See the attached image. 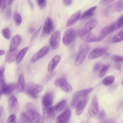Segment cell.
Instances as JSON below:
<instances>
[{
	"instance_id": "cell-1",
	"label": "cell",
	"mask_w": 123,
	"mask_h": 123,
	"mask_svg": "<svg viewBox=\"0 0 123 123\" xmlns=\"http://www.w3.org/2000/svg\"><path fill=\"white\" fill-rule=\"evenodd\" d=\"M43 89L42 85L31 82H27L25 85V88L26 93L34 98H37V94L42 92Z\"/></svg>"
},
{
	"instance_id": "cell-2",
	"label": "cell",
	"mask_w": 123,
	"mask_h": 123,
	"mask_svg": "<svg viewBox=\"0 0 123 123\" xmlns=\"http://www.w3.org/2000/svg\"><path fill=\"white\" fill-rule=\"evenodd\" d=\"M89 45L86 43L80 45L77 57L75 60L74 64L76 66L80 65L84 60L90 50Z\"/></svg>"
},
{
	"instance_id": "cell-3",
	"label": "cell",
	"mask_w": 123,
	"mask_h": 123,
	"mask_svg": "<svg viewBox=\"0 0 123 123\" xmlns=\"http://www.w3.org/2000/svg\"><path fill=\"white\" fill-rule=\"evenodd\" d=\"M76 37V32L74 29L70 28L67 30L63 34V43L66 46L68 45L74 40Z\"/></svg>"
},
{
	"instance_id": "cell-4",
	"label": "cell",
	"mask_w": 123,
	"mask_h": 123,
	"mask_svg": "<svg viewBox=\"0 0 123 123\" xmlns=\"http://www.w3.org/2000/svg\"><path fill=\"white\" fill-rule=\"evenodd\" d=\"M25 115L32 123H43V117L37 112L32 111H27L24 113Z\"/></svg>"
},
{
	"instance_id": "cell-5",
	"label": "cell",
	"mask_w": 123,
	"mask_h": 123,
	"mask_svg": "<svg viewBox=\"0 0 123 123\" xmlns=\"http://www.w3.org/2000/svg\"><path fill=\"white\" fill-rule=\"evenodd\" d=\"M54 84L55 86L60 87L61 89L64 92L69 93L72 90V86L64 78H61L57 79L55 81Z\"/></svg>"
},
{
	"instance_id": "cell-6",
	"label": "cell",
	"mask_w": 123,
	"mask_h": 123,
	"mask_svg": "<svg viewBox=\"0 0 123 123\" xmlns=\"http://www.w3.org/2000/svg\"><path fill=\"white\" fill-rule=\"evenodd\" d=\"M43 119L47 123H51L54 120L55 117V112L52 107L48 108H43Z\"/></svg>"
},
{
	"instance_id": "cell-7",
	"label": "cell",
	"mask_w": 123,
	"mask_h": 123,
	"mask_svg": "<svg viewBox=\"0 0 123 123\" xmlns=\"http://www.w3.org/2000/svg\"><path fill=\"white\" fill-rule=\"evenodd\" d=\"M116 25L115 23H112L103 29L98 37V42L103 40L108 35L113 31L115 29Z\"/></svg>"
},
{
	"instance_id": "cell-8",
	"label": "cell",
	"mask_w": 123,
	"mask_h": 123,
	"mask_svg": "<svg viewBox=\"0 0 123 123\" xmlns=\"http://www.w3.org/2000/svg\"><path fill=\"white\" fill-rule=\"evenodd\" d=\"M99 111L97 98L96 97H94L93 99L90 107L88 111V113L91 117H95L98 115Z\"/></svg>"
},
{
	"instance_id": "cell-9",
	"label": "cell",
	"mask_w": 123,
	"mask_h": 123,
	"mask_svg": "<svg viewBox=\"0 0 123 123\" xmlns=\"http://www.w3.org/2000/svg\"><path fill=\"white\" fill-rule=\"evenodd\" d=\"M88 99L87 95L82 97L80 99L76 107L75 112L77 115H80L82 113L87 105Z\"/></svg>"
},
{
	"instance_id": "cell-10",
	"label": "cell",
	"mask_w": 123,
	"mask_h": 123,
	"mask_svg": "<svg viewBox=\"0 0 123 123\" xmlns=\"http://www.w3.org/2000/svg\"><path fill=\"white\" fill-rule=\"evenodd\" d=\"M97 23V21L95 19L89 20L80 29V35L90 32L96 26Z\"/></svg>"
},
{
	"instance_id": "cell-11",
	"label": "cell",
	"mask_w": 123,
	"mask_h": 123,
	"mask_svg": "<svg viewBox=\"0 0 123 123\" xmlns=\"http://www.w3.org/2000/svg\"><path fill=\"white\" fill-rule=\"evenodd\" d=\"M107 50V48L106 47H98L96 48L89 53L88 58L90 59L97 58L105 54Z\"/></svg>"
},
{
	"instance_id": "cell-12",
	"label": "cell",
	"mask_w": 123,
	"mask_h": 123,
	"mask_svg": "<svg viewBox=\"0 0 123 123\" xmlns=\"http://www.w3.org/2000/svg\"><path fill=\"white\" fill-rule=\"evenodd\" d=\"M49 49L50 47L48 46L43 47L33 55L31 59V62H34L44 56L48 52Z\"/></svg>"
},
{
	"instance_id": "cell-13",
	"label": "cell",
	"mask_w": 123,
	"mask_h": 123,
	"mask_svg": "<svg viewBox=\"0 0 123 123\" xmlns=\"http://www.w3.org/2000/svg\"><path fill=\"white\" fill-rule=\"evenodd\" d=\"M54 29V25L52 20L49 17L46 19L44 25L43 33L44 34L47 35L50 34Z\"/></svg>"
},
{
	"instance_id": "cell-14",
	"label": "cell",
	"mask_w": 123,
	"mask_h": 123,
	"mask_svg": "<svg viewBox=\"0 0 123 123\" xmlns=\"http://www.w3.org/2000/svg\"><path fill=\"white\" fill-rule=\"evenodd\" d=\"M8 110L10 113H13L18 111L19 105L15 97L13 96L10 97L8 100Z\"/></svg>"
},
{
	"instance_id": "cell-15",
	"label": "cell",
	"mask_w": 123,
	"mask_h": 123,
	"mask_svg": "<svg viewBox=\"0 0 123 123\" xmlns=\"http://www.w3.org/2000/svg\"><path fill=\"white\" fill-rule=\"evenodd\" d=\"M60 33L58 31H55L51 36L50 40V45L53 49H56L60 41Z\"/></svg>"
},
{
	"instance_id": "cell-16",
	"label": "cell",
	"mask_w": 123,
	"mask_h": 123,
	"mask_svg": "<svg viewBox=\"0 0 123 123\" xmlns=\"http://www.w3.org/2000/svg\"><path fill=\"white\" fill-rule=\"evenodd\" d=\"M71 115V112L69 109H67L60 114L57 117L58 123H67L69 121Z\"/></svg>"
},
{
	"instance_id": "cell-17",
	"label": "cell",
	"mask_w": 123,
	"mask_h": 123,
	"mask_svg": "<svg viewBox=\"0 0 123 123\" xmlns=\"http://www.w3.org/2000/svg\"><path fill=\"white\" fill-rule=\"evenodd\" d=\"M80 36L81 39L86 43L98 42V37L90 32Z\"/></svg>"
},
{
	"instance_id": "cell-18",
	"label": "cell",
	"mask_w": 123,
	"mask_h": 123,
	"mask_svg": "<svg viewBox=\"0 0 123 123\" xmlns=\"http://www.w3.org/2000/svg\"><path fill=\"white\" fill-rule=\"evenodd\" d=\"M53 102L52 95L50 93L45 94L42 98V103L43 107L48 108L51 107Z\"/></svg>"
},
{
	"instance_id": "cell-19",
	"label": "cell",
	"mask_w": 123,
	"mask_h": 123,
	"mask_svg": "<svg viewBox=\"0 0 123 123\" xmlns=\"http://www.w3.org/2000/svg\"><path fill=\"white\" fill-rule=\"evenodd\" d=\"M21 37L20 35L16 34L12 38L10 43L9 50L13 51L16 50L21 43Z\"/></svg>"
},
{
	"instance_id": "cell-20",
	"label": "cell",
	"mask_w": 123,
	"mask_h": 123,
	"mask_svg": "<svg viewBox=\"0 0 123 123\" xmlns=\"http://www.w3.org/2000/svg\"><path fill=\"white\" fill-rule=\"evenodd\" d=\"M61 57L59 55H56L49 62L48 65V70L49 73H51L54 71L55 67L60 62Z\"/></svg>"
},
{
	"instance_id": "cell-21",
	"label": "cell",
	"mask_w": 123,
	"mask_h": 123,
	"mask_svg": "<svg viewBox=\"0 0 123 123\" xmlns=\"http://www.w3.org/2000/svg\"><path fill=\"white\" fill-rule=\"evenodd\" d=\"M25 86L24 76L23 74L22 73L19 76L16 85V88L17 92L20 93L23 92L25 90Z\"/></svg>"
},
{
	"instance_id": "cell-22",
	"label": "cell",
	"mask_w": 123,
	"mask_h": 123,
	"mask_svg": "<svg viewBox=\"0 0 123 123\" xmlns=\"http://www.w3.org/2000/svg\"><path fill=\"white\" fill-rule=\"evenodd\" d=\"M18 54V51L16 50L12 51L9 50L6 55L5 59V62L10 63L14 62L16 59Z\"/></svg>"
},
{
	"instance_id": "cell-23",
	"label": "cell",
	"mask_w": 123,
	"mask_h": 123,
	"mask_svg": "<svg viewBox=\"0 0 123 123\" xmlns=\"http://www.w3.org/2000/svg\"><path fill=\"white\" fill-rule=\"evenodd\" d=\"M16 85L15 84L11 83L5 85L0 87V95L9 93L16 88Z\"/></svg>"
},
{
	"instance_id": "cell-24",
	"label": "cell",
	"mask_w": 123,
	"mask_h": 123,
	"mask_svg": "<svg viewBox=\"0 0 123 123\" xmlns=\"http://www.w3.org/2000/svg\"><path fill=\"white\" fill-rule=\"evenodd\" d=\"M81 13L80 11L79 10L72 14L67 21L66 26H70L76 23L79 19Z\"/></svg>"
},
{
	"instance_id": "cell-25",
	"label": "cell",
	"mask_w": 123,
	"mask_h": 123,
	"mask_svg": "<svg viewBox=\"0 0 123 123\" xmlns=\"http://www.w3.org/2000/svg\"><path fill=\"white\" fill-rule=\"evenodd\" d=\"M97 8V6H94L86 10L81 14L79 19H86L90 17L93 15L94 12Z\"/></svg>"
},
{
	"instance_id": "cell-26",
	"label": "cell",
	"mask_w": 123,
	"mask_h": 123,
	"mask_svg": "<svg viewBox=\"0 0 123 123\" xmlns=\"http://www.w3.org/2000/svg\"><path fill=\"white\" fill-rule=\"evenodd\" d=\"M66 103V101L65 100H62L52 107V109L55 113L60 112L63 109Z\"/></svg>"
},
{
	"instance_id": "cell-27",
	"label": "cell",
	"mask_w": 123,
	"mask_h": 123,
	"mask_svg": "<svg viewBox=\"0 0 123 123\" xmlns=\"http://www.w3.org/2000/svg\"><path fill=\"white\" fill-rule=\"evenodd\" d=\"M28 47H27L22 49L18 54L16 59V63L18 64L22 61L28 51Z\"/></svg>"
},
{
	"instance_id": "cell-28",
	"label": "cell",
	"mask_w": 123,
	"mask_h": 123,
	"mask_svg": "<svg viewBox=\"0 0 123 123\" xmlns=\"http://www.w3.org/2000/svg\"><path fill=\"white\" fill-rule=\"evenodd\" d=\"M123 40V30L115 35L112 38V42L113 43H118Z\"/></svg>"
},
{
	"instance_id": "cell-29",
	"label": "cell",
	"mask_w": 123,
	"mask_h": 123,
	"mask_svg": "<svg viewBox=\"0 0 123 123\" xmlns=\"http://www.w3.org/2000/svg\"><path fill=\"white\" fill-rule=\"evenodd\" d=\"M115 79V77L113 75L107 76L103 79L102 83L105 86H108L113 82Z\"/></svg>"
},
{
	"instance_id": "cell-30",
	"label": "cell",
	"mask_w": 123,
	"mask_h": 123,
	"mask_svg": "<svg viewBox=\"0 0 123 123\" xmlns=\"http://www.w3.org/2000/svg\"><path fill=\"white\" fill-rule=\"evenodd\" d=\"M92 88L84 89L76 92L74 94L80 97L87 95V94L91 92L92 90Z\"/></svg>"
},
{
	"instance_id": "cell-31",
	"label": "cell",
	"mask_w": 123,
	"mask_h": 123,
	"mask_svg": "<svg viewBox=\"0 0 123 123\" xmlns=\"http://www.w3.org/2000/svg\"><path fill=\"white\" fill-rule=\"evenodd\" d=\"M123 1L119 0L116 2L114 5V8L116 11L120 12L123 10Z\"/></svg>"
},
{
	"instance_id": "cell-32",
	"label": "cell",
	"mask_w": 123,
	"mask_h": 123,
	"mask_svg": "<svg viewBox=\"0 0 123 123\" xmlns=\"http://www.w3.org/2000/svg\"><path fill=\"white\" fill-rule=\"evenodd\" d=\"M5 70L4 66H1L0 68V87H1L6 85L5 79L3 75Z\"/></svg>"
},
{
	"instance_id": "cell-33",
	"label": "cell",
	"mask_w": 123,
	"mask_h": 123,
	"mask_svg": "<svg viewBox=\"0 0 123 123\" xmlns=\"http://www.w3.org/2000/svg\"><path fill=\"white\" fill-rule=\"evenodd\" d=\"M13 18L16 25L17 26L20 25L22 22V19L19 14L17 12H15L13 14Z\"/></svg>"
},
{
	"instance_id": "cell-34",
	"label": "cell",
	"mask_w": 123,
	"mask_h": 123,
	"mask_svg": "<svg viewBox=\"0 0 123 123\" xmlns=\"http://www.w3.org/2000/svg\"><path fill=\"white\" fill-rule=\"evenodd\" d=\"M80 98V97L74 94L71 103V106L73 108L76 107Z\"/></svg>"
},
{
	"instance_id": "cell-35",
	"label": "cell",
	"mask_w": 123,
	"mask_h": 123,
	"mask_svg": "<svg viewBox=\"0 0 123 123\" xmlns=\"http://www.w3.org/2000/svg\"><path fill=\"white\" fill-rule=\"evenodd\" d=\"M109 65H104L99 72V78L103 77L106 73L110 67Z\"/></svg>"
},
{
	"instance_id": "cell-36",
	"label": "cell",
	"mask_w": 123,
	"mask_h": 123,
	"mask_svg": "<svg viewBox=\"0 0 123 123\" xmlns=\"http://www.w3.org/2000/svg\"><path fill=\"white\" fill-rule=\"evenodd\" d=\"M19 123H32L25 115L24 113L21 114L19 120Z\"/></svg>"
},
{
	"instance_id": "cell-37",
	"label": "cell",
	"mask_w": 123,
	"mask_h": 123,
	"mask_svg": "<svg viewBox=\"0 0 123 123\" xmlns=\"http://www.w3.org/2000/svg\"><path fill=\"white\" fill-rule=\"evenodd\" d=\"M2 34L5 38L7 39H9L11 38V32L8 28L3 29L2 31Z\"/></svg>"
},
{
	"instance_id": "cell-38",
	"label": "cell",
	"mask_w": 123,
	"mask_h": 123,
	"mask_svg": "<svg viewBox=\"0 0 123 123\" xmlns=\"http://www.w3.org/2000/svg\"><path fill=\"white\" fill-rule=\"evenodd\" d=\"M25 108L27 111H32L37 112V107L34 104L32 103H28L25 105Z\"/></svg>"
},
{
	"instance_id": "cell-39",
	"label": "cell",
	"mask_w": 123,
	"mask_h": 123,
	"mask_svg": "<svg viewBox=\"0 0 123 123\" xmlns=\"http://www.w3.org/2000/svg\"><path fill=\"white\" fill-rule=\"evenodd\" d=\"M104 64L100 62H96L94 64L93 68V70L95 72H97L100 71L102 69Z\"/></svg>"
},
{
	"instance_id": "cell-40",
	"label": "cell",
	"mask_w": 123,
	"mask_h": 123,
	"mask_svg": "<svg viewBox=\"0 0 123 123\" xmlns=\"http://www.w3.org/2000/svg\"><path fill=\"white\" fill-rule=\"evenodd\" d=\"M112 60L115 62H122L123 61L122 57L117 55H113L111 57Z\"/></svg>"
},
{
	"instance_id": "cell-41",
	"label": "cell",
	"mask_w": 123,
	"mask_h": 123,
	"mask_svg": "<svg viewBox=\"0 0 123 123\" xmlns=\"http://www.w3.org/2000/svg\"><path fill=\"white\" fill-rule=\"evenodd\" d=\"M16 117L15 115L12 114L9 117L7 121V123H16Z\"/></svg>"
},
{
	"instance_id": "cell-42",
	"label": "cell",
	"mask_w": 123,
	"mask_h": 123,
	"mask_svg": "<svg viewBox=\"0 0 123 123\" xmlns=\"http://www.w3.org/2000/svg\"><path fill=\"white\" fill-rule=\"evenodd\" d=\"M37 4L41 9L44 8L46 6L47 1L45 0H37Z\"/></svg>"
},
{
	"instance_id": "cell-43",
	"label": "cell",
	"mask_w": 123,
	"mask_h": 123,
	"mask_svg": "<svg viewBox=\"0 0 123 123\" xmlns=\"http://www.w3.org/2000/svg\"><path fill=\"white\" fill-rule=\"evenodd\" d=\"M123 15H122L119 18L117 22V27L118 28H121L123 26Z\"/></svg>"
},
{
	"instance_id": "cell-44",
	"label": "cell",
	"mask_w": 123,
	"mask_h": 123,
	"mask_svg": "<svg viewBox=\"0 0 123 123\" xmlns=\"http://www.w3.org/2000/svg\"><path fill=\"white\" fill-rule=\"evenodd\" d=\"M106 117V114L105 111L102 110L100 112L99 114V118L101 120L104 119Z\"/></svg>"
},
{
	"instance_id": "cell-45",
	"label": "cell",
	"mask_w": 123,
	"mask_h": 123,
	"mask_svg": "<svg viewBox=\"0 0 123 123\" xmlns=\"http://www.w3.org/2000/svg\"><path fill=\"white\" fill-rule=\"evenodd\" d=\"M114 67L117 70H120L122 68L121 62H115L114 65Z\"/></svg>"
},
{
	"instance_id": "cell-46",
	"label": "cell",
	"mask_w": 123,
	"mask_h": 123,
	"mask_svg": "<svg viewBox=\"0 0 123 123\" xmlns=\"http://www.w3.org/2000/svg\"><path fill=\"white\" fill-rule=\"evenodd\" d=\"M6 0H0V7L2 9H5L6 7Z\"/></svg>"
},
{
	"instance_id": "cell-47",
	"label": "cell",
	"mask_w": 123,
	"mask_h": 123,
	"mask_svg": "<svg viewBox=\"0 0 123 123\" xmlns=\"http://www.w3.org/2000/svg\"><path fill=\"white\" fill-rule=\"evenodd\" d=\"M113 0H101L99 2V4L101 5H105L110 3Z\"/></svg>"
},
{
	"instance_id": "cell-48",
	"label": "cell",
	"mask_w": 123,
	"mask_h": 123,
	"mask_svg": "<svg viewBox=\"0 0 123 123\" xmlns=\"http://www.w3.org/2000/svg\"><path fill=\"white\" fill-rule=\"evenodd\" d=\"M11 8L9 7L7 9L6 12V16L8 18H9L11 17Z\"/></svg>"
},
{
	"instance_id": "cell-49",
	"label": "cell",
	"mask_w": 123,
	"mask_h": 123,
	"mask_svg": "<svg viewBox=\"0 0 123 123\" xmlns=\"http://www.w3.org/2000/svg\"><path fill=\"white\" fill-rule=\"evenodd\" d=\"M41 28V27L32 36L31 38V41H32L35 39L38 35L39 32L40 31V30Z\"/></svg>"
},
{
	"instance_id": "cell-50",
	"label": "cell",
	"mask_w": 123,
	"mask_h": 123,
	"mask_svg": "<svg viewBox=\"0 0 123 123\" xmlns=\"http://www.w3.org/2000/svg\"><path fill=\"white\" fill-rule=\"evenodd\" d=\"M63 2L64 4L67 6H69L71 5L73 2L72 0H63Z\"/></svg>"
},
{
	"instance_id": "cell-51",
	"label": "cell",
	"mask_w": 123,
	"mask_h": 123,
	"mask_svg": "<svg viewBox=\"0 0 123 123\" xmlns=\"http://www.w3.org/2000/svg\"><path fill=\"white\" fill-rule=\"evenodd\" d=\"M4 108L1 106H0V118L1 117L4 112Z\"/></svg>"
},
{
	"instance_id": "cell-52",
	"label": "cell",
	"mask_w": 123,
	"mask_h": 123,
	"mask_svg": "<svg viewBox=\"0 0 123 123\" xmlns=\"http://www.w3.org/2000/svg\"><path fill=\"white\" fill-rule=\"evenodd\" d=\"M28 1L30 6L31 9L32 10L33 8V4L32 2L30 0H28Z\"/></svg>"
},
{
	"instance_id": "cell-53",
	"label": "cell",
	"mask_w": 123,
	"mask_h": 123,
	"mask_svg": "<svg viewBox=\"0 0 123 123\" xmlns=\"http://www.w3.org/2000/svg\"><path fill=\"white\" fill-rule=\"evenodd\" d=\"M103 123H115V122L114 120L111 119L106 121Z\"/></svg>"
},
{
	"instance_id": "cell-54",
	"label": "cell",
	"mask_w": 123,
	"mask_h": 123,
	"mask_svg": "<svg viewBox=\"0 0 123 123\" xmlns=\"http://www.w3.org/2000/svg\"><path fill=\"white\" fill-rule=\"evenodd\" d=\"M5 53V51L4 50L0 49V55H3Z\"/></svg>"
},
{
	"instance_id": "cell-55",
	"label": "cell",
	"mask_w": 123,
	"mask_h": 123,
	"mask_svg": "<svg viewBox=\"0 0 123 123\" xmlns=\"http://www.w3.org/2000/svg\"><path fill=\"white\" fill-rule=\"evenodd\" d=\"M13 1V0H6V2L8 5H10L12 4Z\"/></svg>"
},
{
	"instance_id": "cell-56",
	"label": "cell",
	"mask_w": 123,
	"mask_h": 123,
	"mask_svg": "<svg viewBox=\"0 0 123 123\" xmlns=\"http://www.w3.org/2000/svg\"><path fill=\"white\" fill-rule=\"evenodd\" d=\"M35 31V29L33 28H31L29 30V32L31 33H33Z\"/></svg>"
},
{
	"instance_id": "cell-57",
	"label": "cell",
	"mask_w": 123,
	"mask_h": 123,
	"mask_svg": "<svg viewBox=\"0 0 123 123\" xmlns=\"http://www.w3.org/2000/svg\"><path fill=\"white\" fill-rule=\"evenodd\" d=\"M123 103L122 101L120 103V104H119V106H118V108H121L123 106Z\"/></svg>"
},
{
	"instance_id": "cell-58",
	"label": "cell",
	"mask_w": 123,
	"mask_h": 123,
	"mask_svg": "<svg viewBox=\"0 0 123 123\" xmlns=\"http://www.w3.org/2000/svg\"><path fill=\"white\" fill-rule=\"evenodd\" d=\"M0 96H1V95H0Z\"/></svg>"
},
{
	"instance_id": "cell-59",
	"label": "cell",
	"mask_w": 123,
	"mask_h": 123,
	"mask_svg": "<svg viewBox=\"0 0 123 123\" xmlns=\"http://www.w3.org/2000/svg\"></svg>"
}]
</instances>
